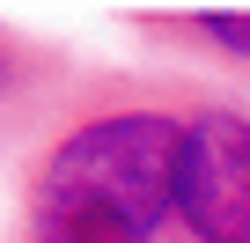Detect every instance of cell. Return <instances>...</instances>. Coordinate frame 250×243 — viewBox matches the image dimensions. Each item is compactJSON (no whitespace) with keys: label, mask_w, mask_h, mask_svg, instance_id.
<instances>
[{"label":"cell","mask_w":250,"mask_h":243,"mask_svg":"<svg viewBox=\"0 0 250 243\" xmlns=\"http://www.w3.org/2000/svg\"><path fill=\"white\" fill-rule=\"evenodd\" d=\"M169 221H184L191 243H250V110L184 118Z\"/></svg>","instance_id":"2"},{"label":"cell","mask_w":250,"mask_h":243,"mask_svg":"<svg viewBox=\"0 0 250 243\" xmlns=\"http://www.w3.org/2000/svg\"><path fill=\"white\" fill-rule=\"evenodd\" d=\"M184 30H191L206 52L250 66V8H206V15H184Z\"/></svg>","instance_id":"3"},{"label":"cell","mask_w":250,"mask_h":243,"mask_svg":"<svg viewBox=\"0 0 250 243\" xmlns=\"http://www.w3.org/2000/svg\"><path fill=\"white\" fill-rule=\"evenodd\" d=\"M169 110H96L37 162L30 243H162L169 177H177Z\"/></svg>","instance_id":"1"}]
</instances>
